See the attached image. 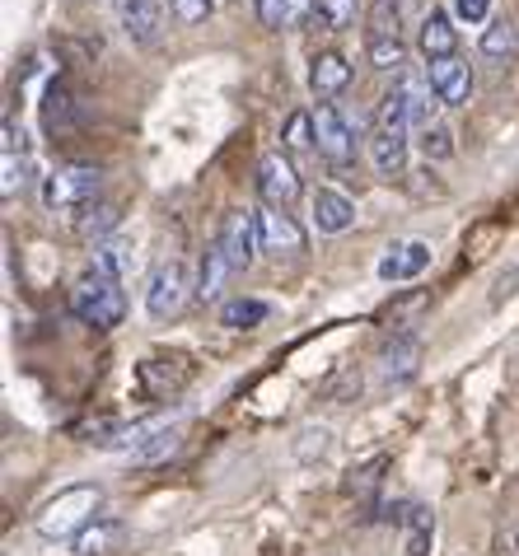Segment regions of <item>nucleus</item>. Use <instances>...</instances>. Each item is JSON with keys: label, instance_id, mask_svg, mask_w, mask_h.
Returning <instances> with one entry per match:
<instances>
[{"label": "nucleus", "instance_id": "nucleus-9", "mask_svg": "<svg viewBox=\"0 0 519 556\" xmlns=\"http://www.w3.org/2000/svg\"><path fill=\"white\" fill-rule=\"evenodd\" d=\"M431 267V243H421V239H403V243H393V249L379 257V281L384 286H407V281H417V276Z\"/></svg>", "mask_w": 519, "mask_h": 556}, {"label": "nucleus", "instance_id": "nucleus-13", "mask_svg": "<svg viewBox=\"0 0 519 556\" xmlns=\"http://www.w3.org/2000/svg\"><path fill=\"white\" fill-rule=\"evenodd\" d=\"M417 369H421V337H393L384 355H379V375H384V383H393V389L417 379Z\"/></svg>", "mask_w": 519, "mask_h": 556}, {"label": "nucleus", "instance_id": "nucleus-27", "mask_svg": "<svg viewBox=\"0 0 519 556\" xmlns=\"http://www.w3.org/2000/svg\"><path fill=\"white\" fill-rule=\"evenodd\" d=\"M356 14H360V0H318V24L332 28V34L356 28Z\"/></svg>", "mask_w": 519, "mask_h": 556}, {"label": "nucleus", "instance_id": "nucleus-23", "mask_svg": "<svg viewBox=\"0 0 519 556\" xmlns=\"http://www.w3.org/2000/svg\"><path fill=\"white\" fill-rule=\"evenodd\" d=\"M267 318H271V304L257 300V295L230 300V304L220 308V323H225V328H235V332H253V328H263Z\"/></svg>", "mask_w": 519, "mask_h": 556}, {"label": "nucleus", "instance_id": "nucleus-16", "mask_svg": "<svg viewBox=\"0 0 519 556\" xmlns=\"http://www.w3.org/2000/svg\"><path fill=\"white\" fill-rule=\"evenodd\" d=\"M75 117H80V99H75V89L66 75H52L48 89H42V122H48L52 131H66L75 127Z\"/></svg>", "mask_w": 519, "mask_h": 556}, {"label": "nucleus", "instance_id": "nucleus-19", "mask_svg": "<svg viewBox=\"0 0 519 556\" xmlns=\"http://www.w3.org/2000/svg\"><path fill=\"white\" fill-rule=\"evenodd\" d=\"M370 164L379 178L407 174V131H375L370 136Z\"/></svg>", "mask_w": 519, "mask_h": 556}, {"label": "nucleus", "instance_id": "nucleus-31", "mask_svg": "<svg viewBox=\"0 0 519 556\" xmlns=\"http://www.w3.org/2000/svg\"><path fill=\"white\" fill-rule=\"evenodd\" d=\"M0 168H5V178H0V192L14 197L24 188V154L20 150H0Z\"/></svg>", "mask_w": 519, "mask_h": 556}, {"label": "nucleus", "instance_id": "nucleus-10", "mask_svg": "<svg viewBox=\"0 0 519 556\" xmlns=\"http://www.w3.org/2000/svg\"><path fill=\"white\" fill-rule=\"evenodd\" d=\"M426 80H431V89L440 94V103H445V108H464L472 99V66L464 56L431 61V66H426Z\"/></svg>", "mask_w": 519, "mask_h": 556}, {"label": "nucleus", "instance_id": "nucleus-37", "mask_svg": "<svg viewBox=\"0 0 519 556\" xmlns=\"http://www.w3.org/2000/svg\"><path fill=\"white\" fill-rule=\"evenodd\" d=\"M515 543H519V523H515Z\"/></svg>", "mask_w": 519, "mask_h": 556}, {"label": "nucleus", "instance_id": "nucleus-8", "mask_svg": "<svg viewBox=\"0 0 519 556\" xmlns=\"http://www.w3.org/2000/svg\"><path fill=\"white\" fill-rule=\"evenodd\" d=\"M188 379H192L188 355H145L141 369H136V383H141L145 397H174Z\"/></svg>", "mask_w": 519, "mask_h": 556}, {"label": "nucleus", "instance_id": "nucleus-15", "mask_svg": "<svg viewBox=\"0 0 519 556\" xmlns=\"http://www.w3.org/2000/svg\"><path fill=\"white\" fill-rule=\"evenodd\" d=\"M356 225V202L338 188H318L314 192V229L318 235H346Z\"/></svg>", "mask_w": 519, "mask_h": 556}, {"label": "nucleus", "instance_id": "nucleus-1", "mask_svg": "<svg viewBox=\"0 0 519 556\" xmlns=\"http://www.w3.org/2000/svg\"><path fill=\"white\" fill-rule=\"evenodd\" d=\"M71 308L85 323H94V328H117V323L127 318V295H122V281L113 271H103L89 262L80 271V281L71 286Z\"/></svg>", "mask_w": 519, "mask_h": 556}, {"label": "nucleus", "instance_id": "nucleus-14", "mask_svg": "<svg viewBox=\"0 0 519 556\" xmlns=\"http://www.w3.org/2000/svg\"><path fill=\"white\" fill-rule=\"evenodd\" d=\"M398 94L407 99L412 131H431V127H435V108H440V94L431 89V80H426V75L403 71V75H398Z\"/></svg>", "mask_w": 519, "mask_h": 556}, {"label": "nucleus", "instance_id": "nucleus-21", "mask_svg": "<svg viewBox=\"0 0 519 556\" xmlns=\"http://www.w3.org/2000/svg\"><path fill=\"white\" fill-rule=\"evenodd\" d=\"M403 543H407V556H431L435 515H431L426 505H407V509H403Z\"/></svg>", "mask_w": 519, "mask_h": 556}, {"label": "nucleus", "instance_id": "nucleus-18", "mask_svg": "<svg viewBox=\"0 0 519 556\" xmlns=\"http://www.w3.org/2000/svg\"><path fill=\"white\" fill-rule=\"evenodd\" d=\"M230 276H239V271H235L230 253H225V243H211L206 257H202V271H197V300L202 304L220 300V290L230 286Z\"/></svg>", "mask_w": 519, "mask_h": 556}, {"label": "nucleus", "instance_id": "nucleus-6", "mask_svg": "<svg viewBox=\"0 0 519 556\" xmlns=\"http://www.w3.org/2000/svg\"><path fill=\"white\" fill-rule=\"evenodd\" d=\"M257 192H263V202L277 206V211L300 202V174H295V164H290L286 150H267L263 160H257Z\"/></svg>", "mask_w": 519, "mask_h": 556}, {"label": "nucleus", "instance_id": "nucleus-12", "mask_svg": "<svg viewBox=\"0 0 519 556\" xmlns=\"http://www.w3.org/2000/svg\"><path fill=\"white\" fill-rule=\"evenodd\" d=\"M257 229H263V253H271V257H295L304 249V229L277 206L257 211Z\"/></svg>", "mask_w": 519, "mask_h": 556}, {"label": "nucleus", "instance_id": "nucleus-17", "mask_svg": "<svg viewBox=\"0 0 519 556\" xmlns=\"http://www.w3.org/2000/svg\"><path fill=\"white\" fill-rule=\"evenodd\" d=\"M346 85H351V61L342 52H318L314 66H309V89H314V94L324 103H332Z\"/></svg>", "mask_w": 519, "mask_h": 556}, {"label": "nucleus", "instance_id": "nucleus-26", "mask_svg": "<svg viewBox=\"0 0 519 556\" xmlns=\"http://www.w3.org/2000/svg\"><path fill=\"white\" fill-rule=\"evenodd\" d=\"M94 267H103V271H113L117 281L127 276L131 267H136V249L127 239H109V243H99V253H94Z\"/></svg>", "mask_w": 519, "mask_h": 556}, {"label": "nucleus", "instance_id": "nucleus-20", "mask_svg": "<svg viewBox=\"0 0 519 556\" xmlns=\"http://www.w3.org/2000/svg\"><path fill=\"white\" fill-rule=\"evenodd\" d=\"M417 48H421V56H426V61H445V56H459V52H454V48H459V34H454L450 14H440V10H431V14H426Z\"/></svg>", "mask_w": 519, "mask_h": 556}, {"label": "nucleus", "instance_id": "nucleus-7", "mask_svg": "<svg viewBox=\"0 0 519 556\" xmlns=\"http://www.w3.org/2000/svg\"><path fill=\"white\" fill-rule=\"evenodd\" d=\"M220 243H225V253H230L235 271H249L253 262H257V253H263V229H257V211L239 206V211L225 215V235H220Z\"/></svg>", "mask_w": 519, "mask_h": 556}, {"label": "nucleus", "instance_id": "nucleus-29", "mask_svg": "<svg viewBox=\"0 0 519 556\" xmlns=\"http://www.w3.org/2000/svg\"><path fill=\"white\" fill-rule=\"evenodd\" d=\"M370 38H398V5L370 0Z\"/></svg>", "mask_w": 519, "mask_h": 556}, {"label": "nucleus", "instance_id": "nucleus-11", "mask_svg": "<svg viewBox=\"0 0 519 556\" xmlns=\"http://www.w3.org/2000/svg\"><path fill=\"white\" fill-rule=\"evenodd\" d=\"M117 20H122V34L131 42H141V48L160 42V34H164L160 0H117Z\"/></svg>", "mask_w": 519, "mask_h": 556}, {"label": "nucleus", "instance_id": "nucleus-5", "mask_svg": "<svg viewBox=\"0 0 519 556\" xmlns=\"http://www.w3.org/2000/svg\"><path fill=\"white\" fill-rule=\"evenodd\" d=\"M314 141H318L324 160L351 164V154H356V122H346L338 103H318L314 108Z\"/></svg>", "mask_w": 519, "mask_h": 556}, {"label": "nucleus", "instance_id": "nucleus-24", "mask_svg": "<svg viewBox=\"0 0 519 556\" xmlns=\"http://www.w3.org/2000/svg\"><path fill=\"white\" fill-rule=\"evenodd\" d=\"M482 56L496 61V66H510V61L519 56V28H515L510 20L486 24V34H482Z\"/></svg>", "mask_w": 519, "mask_h": 556}, {"label": "nucleus", "instance_id": "nucleus-25", "mask_svg": "<svg viewBox=\"0 0 519 556\" xmlns=\"http://www.w3.org/2000/svg\"><path fill=\"white\" fill-rule=\"evenodd\" d=\"M365 61H370L375 71H407V48L398 38H370L365 42Z\"/></svg>", "mask_w": 519, "mask_h": 556}, {"label": "nucleus", "instance_id": "nucleus-22", "mask_svg": "<svg viewBox=\"0 0 519 556\" xmlns=\"http://www.w3.org/2000/svg\"><path fill=\"white\" fill-rule=\"evenodd\" d=\"M117 225H122V211L113 202H94V206H85L80 220H75V235L89 239V243H109Z\"/></svg>", "mask_w": 519, "mask_h": 556}, {"label": "nucleus", "instance_id": "nucleus-4", "mask_svg": "<svg viewBox=\"0 0 519 556\" xmlns=\"http://www.w3.org/2000/svg\"><path fill=\"white\" fill-rule=\"evenodd\" d=\"M192 295V276L188 267L174 257V262H160L155 276H150V286H145V314L150 318H178L182 314V304H188Z\"/></svg>", "mask_w": 519, "mask_h": 556}, {"label": "nucleus", "instance_id": "nucleus-32", "mask_svg": "<svg viewBox=\"0 0 519 556\" xmlns=\"http://www.w3.org/2000/svg\"><path fill=\"white\" fill-rule=\"evenodd\" d=\"M113 523H99V529H94V523H89V529L80 533V538H75V552H80V556H99L103 547H109L113 543Z\"/></svg>", "mask_w": 519, "mask_h": 556}, {"label": "nucleus", "instance_id": "nucleus-36", "mask_svg": "<svg viewBox=\"0 0 519 556\" xmlns=\"http://www.w3.org/2000/svg\"><path fill=\"white\" fill-rule=\"evenodd\" d=\"M257 20H263L267 28H281L286 24V0H253Z\"/></svg>", "mask_w": 519, "mask_h": 556}, {"label": "nucleus", "instance_id": "nucleus-34", "mask_svg": "<svg viewBox=\"0 0 519 556\" xmlns=\"http://www.w3.org/2000/svg\"><path fill=\"white\" fill-rule=\"evenodd\" d=\"M174 5V20H182V24H202L211 10H216V0H169Z\"/></svg>", "mask_w": 519, "mask_h": 556}, {"label": "nucleus", "instance_id": "nucleus-33", "mask_svg": "<svg viewBox=\"0 0 519 556\" xmlns=\"http://www.w3.org/2000/svg\"><path fill=\"white\" fill-rule=\"evenodd\" d=\"M450 14L459 24H486V20H492V0H454Z\"/></svg>", "mask_w": 519, "mask_h": 556}, {"label": "nucleus", "instance_id": "nucleus-35", "mask_svg": "<svg viewBox=\"0 0 519 556\" xmlns=\"http://www.w3.org/2000/svg\"><path fill=\"white\" fill-rule=\"evenodd\" d=\"M318 20V0H286V24H309Z\"/></svg>", "mask_w": 519, "mask_h": 556}, {"label": "nucleus", "instance_id": "nucleus-2", "mask_svg": "<svg viewBox=\"0 0 519 556\" xmlns=\"http://www.w3.org/2000/svg\"><path fill=\"white\" fill-rule=\"evenodd\" d=\"M99 505H103V491L99 486H66L56 501H48V509L38 515V533L42 538H56V543H75L89 523L99 519Z\"/></svg>", "mask_w": 519, "mask_h": 556}, {"label": "nucleus", "instance_id": "nucleus-3", "mask_svg": "<svg viewBox=\"0 0 519 556\" xmlns=\"http://www.w3.org/2000/svg\"><path fill=\"white\" fill-rule=\"evenodd\" d=\"M99 188H103V168H94V164H66V168H56V174L42 178V206H48V211L94 206Z\"/></svg>", "mask_w": 519, "mask_h": 556}, {"label": "nucleus", "instance_id": "nucleus-28", "mask_svg": "<svg viewBox=\"0 0 519 556\" xmlns=\"http://www.w3.org/2000/svg\"><path fill=\"white\" fill-rule=\"evenodd\" d=\"M281 146L286 150H318V141H314V113H290Z\"/></svg>", "mask_w": 519, "mask_h": 556}, {"label": "nucleus", "instance_id": "nucleus-30", "mask_svg": "<svg viewBox=\"0 0 519 556\" xmlns=\"http://www.w3.org/2000/svg\"><path fill=\"white\" fill-rule=\"evenodd\" d=\"M421 154H426V160H435V164H445L450 154H454V131L440 127V122H435L431 131H421Z\"/></svg>", "mask_w": 519, "mask_h": 556}]
</instances>
